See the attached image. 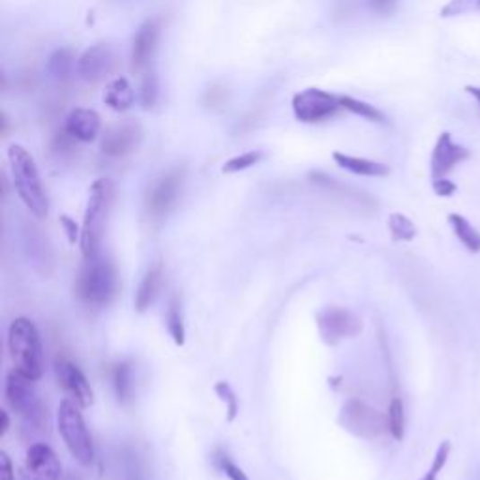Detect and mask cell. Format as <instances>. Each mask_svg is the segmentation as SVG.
<instances>
[{
	"label": "cell",
	"instance_id": "28",
	"mask_svg": "<svg viewBox=\"0 0 480 480\" xmlns=\"http://www.w3.org/2000/svg\"><path fill=\"white\" fill-rule=\"evenodd\" d=\"M265 158V154L261 151H249V153H244V154H239V156H233L231 160H227L222 167V171L225 175H233V173H240V171H246L249 170V167L257 165L261 160Z\"/></svg>",
	"mask_w": 480,
	"mask_h": 480
},
{
	"label": "cell",
	"instance_id": "20",
	"mask_svg": "<svg viewBox=\"0 0 480 480\" xmlns=\"http://www.w3.org/2000/svg\"><path fill=\"white\" fill-rule=\"evenodd\" d=\"M163 284V270L160 265L153 266L147 275L143 276L139 287H137V293H135V310L137 311H144L149 310L151 304L156 301L158 293H160V287Z\"/></svg>",
	"mask_w": 480,
	"mask_h": 480
},
{
	"label": "cell",
	"instance_id": "18",
	"mask_svg": "<svg viewBox=\"0 0 480 480\" xmlns=\"http://www.w3.org/2000/svg\"><path fill=\"white\" fill-rule=\"evenodd\" d=\"M332 158L342 167V170H345L353 175H359V177H387L390 173L388 165H385L381 161L368 160V158L351 156L345 153H334Z\"/></svg>",
	"mask_w": 480,
	"mask_h": 480
},
{
	"label": "cell",
	"instance_id": "27",
	"mask_svg": "<svg viewBox=\"0 0 480 480\" xmlns=\"http://www.w3.org/2000/svg\"><path fill=\"white\" fill-rule=\"evenodd\" d=\"M387 424L388 432L396 441H402L406 435V411L402 398H392L387 413Z\"/></svg>",
	"mask_w": 480,
	"mask_h": 480
},
{
	"label": "cell",
	"instance_id": "11",
	"mask_svg": "<svg viewBox=\"0 0 480 480\" xmlns=\"http://www.w3.org/2000/svg\"><path fill=\"white\" fill-rule=\"evenodd\" d=\"M55 375L58 387L65 390L66 398L81 409H87L94 402V390L77 364L68 359L55 361Z\"/></svg>",
	"mask_w": 480,
	"mask_h": 480
},
{
	"label": "cell",
	"instance_id": "16",
	"mask_svg": "<svg viewBox=\"0 0 480 480\" xmlns=\"http://www.w3.org/2000/svg\"><path fill=\"white\" fill-rule=\"evenodd\" d=\"M160 38V23L156 19H147L139 25L132 41V70L144 72L151 66Z\"/></svg>",
	"mask_w": 480,
	"mask_h": 480
},
{
	"label": "cell",
	"instance_id": "1",
	"mask_svg": "<svg viewBox=\"0 0 480 480\" xmlns=\"http://www.w3.org/2000/svg\"><path fill=\"white\" fill-rule=\"evenodd\" d=\"M8 163L19 199L36 218H46L49 213V199L32 154L23 144L13 143L8 149Z\"/></svg>",
	"mask_w": 480,
	"mask_h": 480
},
{
	"label": "cell",
	"instance_id": "9",
	"mask_svg": "<svg viewBox=\"0 0 480 480\" xmlns=\"http://www.w3.org/2000/svg\"><path fill=\"white\" fill-rule=\"evenodd\" d=\"M318 328L325 344L336 345L347 338L359 336L362 321L345 308H327L318 314Z\"/></svg>",
	"mask_w": 480,
	"mask_h": 480
},
{
	"label": "cell",
	"instance_id": "10",
	"mask_svg": "<svg viewBox=\"0 0 480 480\" xmlns=\"http://www.w3.org/2000/svg\"><path fill=\"white\" fill-rule=\"evenodd\" d=\"M184 186V170H171L163 173L151 188L144 206L153 218H163L177 205Z\"/></svg>",
	"mask_w": 480,
	"mask_h": 480
},
{
	"label": "cell",
	"instance_id": "15",
	"mask_svg": "<svg viewBox=\"0 0 480 480\" xmlns=\"http://www.w3.org/2000/svg\"><path fill=\"white\" fill-rule=\"evenodd\" d=\"M143 139V132L135 122H120L109 128L101 139L100 149L106 156L122 158L135 153Z\"/></svg>",
	"mask_w": 480,
	"mask_h": 480
},
{
	"label": "cell",
	"instance_id": "24",
	"mask_svg": "<svg viewBox=\"0 0 480 480\" xmlns=\"http://www.w3.org/2000/svg\"><path fill=\"white\" fill-rule=\"evenodd\" d=\"M340 103H342V109L357 115V117H362L370 122H378V124H383L387 120L385 113L380 111L375 106H371V103L368 101H362V100H357L353 96H340Z\"/></svg>",
	"mask_w": 480,
	"mask_h": 480
},
{
	"label": "cell",
	"instance_id": "36",
	"mask_svg": "<svg viewBox=\"0 0 480 480\" xmlns=\"http://www.w3.org/2000/svg\"><path fill=\"white\" fill-rule=\"evenodd\" d=\"M60 223H62V227H65L70 244H75L81 240V229L75 223V220H72L70 216H60Z\"/></svg>",
	"mask_w": 480,
	"mask_h": 480
},
{
	"label": "cell",
	"instance_id": "23",
	"mask_svg": "<svg viewBox=\"0 0 480 480\" xmlns=\"http://www.w3.org/2000/svg\"><path fill=\"white\" fill-rule=\"evenodd\" d=\"M75 62L70 49H57L48 60V74L55 81H66L75 72Z\"/></svg>",
	"mask_w": 480,
	"mask_h": 480
},
{
	"label": "cell",
	"instance_id": "26",
	"mask_svg": "<svg viewBox=\"0 0 480 480\" xmlns=\"http://www.w3.org/2000/svg\"><path fill=\"white\" fill-rule=\"evenodd\" d=\"M388 231L392 240L396 242H411L416 237L415 223L400 213H394L388 216Z\"/></svg>",
	"mask_w": 480,
	"mask_h": 480
},
{
	"label": "cell",
	"instance_id": "5",
	"mask_svg": "<svg viewBox=\"0 0 480 480\" xmlns=\"http://www.w3.org/2000/svg\"><path fill=\"white\" fill-rule=\"evenodd\" d=\"M79 409L81 407L72 400H62L57 409V428L74 460L83 467H91L94 464L96 450Z\"/></svg>",
	"mask_w": 480,
	"mask_h": 480
},
{
	"label": "cell",
	"instance_id": "25",
	"mask_svg": "<svg viewBox=\"0 0 480 480\" xmlns=\"http://www.w3.org/2000/svg\"><path fill=\"white\" fill-rule=\"evenodd\" d=\"M165 327L170 336L177 345H184L186 342V330H184V319H182V308L179 299H173L170 302V308H167V316H165Z\"/></svg>",
	"mask_w": 480,
	"mask_h": 480
},
{
	"label": "cell",
	"instance_id": "35",
	"mask_svg": "<svg viewBox=\"0 0 480 480\" xmlns=\"http://www.w3.org/2000/svg\"><path fill=\"white\" fill-rule=\"evenodd\" d=\"M368 6L373 13L390 15L394 13L396 6H398V0H368Z\"/></svg>",
	"mask_w": 480,
	"mask_h": 480
},
{
	"label": "cell",
	"instance_id": "34",
	"mask_svg": "<svg viewBox=\"0 0 480 480\" xmlns=\"http://www.w3.org/2000/svg\"><path fill=\"white\" fill-rule=\"evenodd\" d=\"M432 188H433L435 196H440V197H452V196L458 192V186H456L452 180H449L447 177H443V179H435V180L432 182Z\"/></svg>",
	"mask_w": 480,
	"mask_h": 480
},
{
	"label": "cell",
	"instance_id": "39",
	"mask_svg": "<svg viewBox=\"0 0 480 480\" xmlns=\"http://www.w3.org/2000/svg\"><path fill=\"white\" fill-rule=\"evenodd\" d=\"M3 413V430H0V435H6L8 430H10V416H8V411H0Z\"/></svg>",
	"mask_w": 480,
	"mask_h": 480
},
{
	"label": "cell",
	"instance_id": "37",
	"mask_svg": "<svg viewBox=\"0 0 480 480\" xmlns=\"http://www.w3.org/2000/svg\"><path fill=\"white\" fill-rule=\"evenodd\" d=\"M0 480H15L13 464L6 452H0Z\"/></svg>",
	"mask_w": 480,
	"mask_h": 480
},
{
	"label": "cell",
	"instance_id": "8",
	"mask_svg": "<svg viewBox=\"0 0 480 480\" xmlns=\"http://www.w3.org/2000/svg\"><path fill=\"white\" fill-rule=\"evenodd\" d=\"M293 115L304 124H316L336 117L342 109L340 96L321 89H306L293 96Z\"/></svg>",
	"mask_w": 480,
	"mask_h": 480
},
{
	"label": "cell",
	"instance_id": "17",
	"mask_svg": "<svg viewBox=\"0 0 480 480\" xmlns=\"http://www.w3.org/2000/svg\"><path fill=\"white\" fill-rule=\"evenodd\" d=\"M65 130L79 143H92L101 130L100 115L94 109L77 108L68 115Z\"/></svg>",
	"mask_w": 480,
	"mask_h": 480
},
{
	"label": "cell",
	"instance_id": "38",
	"mask_svg": "<svg viewBox=\"0 0 480 480\" xmlns=\"http://www.w3.org/2000/svg\"><path fill=\"white\" fill-rule=\"evenodd\" d=\"M466 92H467L469 96H473V98H475V101H476V106H478V109H480V87H475V85H467V87H466Z\"/></svg>",
	"mask_w": 480,
	"mask_h": 480
},
{
	"label": "cell",
	"instance_id": "6",
	"mask_svg": "<svg viewBox=\"0 0 480 480\" xmlns=\"http://www.w3.org/2000/svg\"><path fill=\"white\" fill-rule=\"evenodd\" d=\"M34 383L36 381L27 378V375L12 370L6 375L4 398L15 415H19L27 424L41 430L48 424V415Z\"/></svg>",
	"mask_w": 480,
	"mask_h": 480
},
{
	"label": "cell",
	"instance_id": "14",
	"mask_svg": "<svg viewBox=\"0 0 480 480\" xmlns=\"http://www.w3.org/2000/svg\"><path fill=\"white\" fill-rule=\"evenodd\" d=\"M471 153L464 147V144L456 143L449 132H443L435 141V147L432 153V161H430V171L432 179H443L447 177L456 165H460L462 161L469 160Z\"/></svg>",
	"mask_w": 480,
	"mask_h": 480
},
{
	"label": "cell",
	"instance_id": "30",
	"mask_svg": "<svg viewBox=\"0 0 480 480\" xmlns=\"http://www.w3.org/2000/svg\"><path fill=\"white\" fill-rule=\"evenodd\" d=\"M216 394H218V398L225 404L227 407V423H233L237 419V415H239V398H237V394L235 390L231 388V385L225 383V381H220L216 383L214 387Z\"/></svg>",
	"mask_w": 480,
	"mask_h": 480
},
{
	"label": "cell",
	"instance_id": "33",
	"mask_svg": "<svg viewBox=\"0 0 480 480\" xmlns=\"http://www.w3.org/2000/svg\"><path fill=\"white\" fill-rule=\"evenodd\" d=\"M218 466H220V469L225 473V476H227L229 480H249V478L246 476V473H244L235 462L229 460V458H227L225 454H220V458H218Z\"/></svg>",
	"mask_w": 480,
	"mask_h": 480
},
{
	"label": "cell",
	"instance_id": "22",
	"mask_svg": "<svg viewBox=\"0 0 480 480\" xmlns=\"http://www.w3.org/2000/svg\"><path fill=\"white\" fill-rule=\"evenodd\" d=\"M113 387L120 404L134 400V370L130 362L122 361L113 366Z\"/></svg>",
	"mask_w": 480,
	"mask_h": 480
},
{
	"label": "cell",
	"instance_id": "7",
	"mask_svg": "<svg viewBox=\"0 0 480 480\" xmlns=\"http://www.w3.org/2000/svg\"><path fill=\"white\" fill-rule=\"evenodd\" d=\"M340 424L354 433L362 437V440H375L385 430H388L387 416H383L378 409H373L362 400H347L340 413Z\"/></svg>",
	"mask_w": 480,
	"mask_h": 480
},
{
	"label": "cell",
	"instance_id": "19",
	"mask_svg": "<svg viewBox=\"0 0 480 480\" xmlns=\"http://www.w3.org/2000/svg\"><path fill=\"white\" fill-rule=\"evenodd\" d=\"M103 101L113 111H128L135 103V91L127 77L113 79L103 92Z\"/></svg>",
	"mask_w": 480,
	"mask_h": 480
},
{
	"label": "cell",
	"instance_id": "13",
	"mask_svg": "<svg viewBox=\"0 0 480 480\" xmlns=\"http://www.w3.org/2000/svg\"><path fill=\"white\" fill-rule=\"evenodd\" d=\"M62 464L55 450L46 443H34L27 449L21 480H60Z\"/></svg>",
	"mask_w": 480,
	"mask_h": 480
},
{
	"label": "cell",
	"instance_id": "3",
	"mask_svg": "<svg viewBox=\"0 0 480 480\" xmlns=\"http://www.w3.org/2000/svg\"><path fill=\"white\" fill-rule=\"evenodd\" d=\"M120 278L115 263L101 254L85 259L75 280L77 297L94 308L108 306L118 293Z\"/></svg>",
	"mask_w": 480,
	"mask_h": 480
},
{
	"label": "cell",
	"instance_id": "2",
	"mask_svg": "<svg viewBox=\"0 0 480 480\" xmlns=\"http://www.w3.org/2000/svg\"><path fill=\"white\" fill-rule=\"evenodd\" d=\"M115 201V186L108 179H98L92 182L89 190L85 218L81 227V254L85 259H91L100 254V242L106 231V223L109 220L111 208Z\"/></svg>",
	"mask_w": 480,
	"mask_h": 480
},
{
	"label": "cell",
	"instance_id": "12",
	"mask_svg": "<svg viewBox=\"0 0 480 480\" xmlns=\"http://www.w3.org/2000/svg\"><path fill=\"white\" fill-rule=\"evenodd\" d=\"M117 65V53L109 44H94L83 51L75 62V74L85 83L106 79Z\"/></svg>",
	"mask_w": 480,
	"mask_h": 480
},
{
	"label": "cell",
	"instance_id": "32",
	"mask_svg": "<svg viewBox=\"0 0 480 480\" xmlns=\"http://www.w3.org/2000/svg\"><path fill=\"white\" fill-rule=\"evenodd\" d=\"M450 450H452L450 441H443L440 447H437V452H435V456H433V462H432L428 473H426L421 480H437V476H440V473L443 471V467H445L447 462H449Z\"/></svg>",
	"mask_w": 480,
	"mask_h": 480
},
{
	"label": "cell",
	"instance_id": "29",
	"mask_svg": "<svg viewBox=\"0 0 480 480\" xmlns=\"http://www.w3.org/2000/svg\"><path fill=\"white\" fill-rule=\"evenodd\" d=\"M160 96V85H158V77L154 72H144V77L141 81V89H139V101L144 109H153L156 106Z\"/></svg>",
	"mask_w": 480,
	"mask_h": 480
},
{
	"label": "cell",
	"instance_id": "31",
	"mask_svg": "<svg viewBox=\"0 0 480 480\" xmlns=\"http://www.w3.org/2000/svg\"><path fill=\"white\" fill-rule=\"evenodd\" d=\"M480 12V0H449L441 8V17H458Z\"/></svg>",
	"mask_w": 480,
	"mask_h": 480
},
{
	"label": "cell",
	"instance_id": "4",
	"mask_svg": "<svg viewBox=\"0 0 480 480\" xmlns=\"http://www.w3.org/2000/svg\"><path fill=\"white\" fill-rule=\"evenodd\" d=\"M8 353L13 370L21 371L32 381H39L44 375L46 361L44 347L36 325L27 318H17L8 328Z\"/></svg>",
	"mask_w": 480,
	"mask_h": 480
},
{
	"label": "cell",
	"instance_id": "21",
	"mask_svg": "<svg viewBox=\"0 0 480 480\" xmlns=\"http://www.w3.org/2000/svg\"><path fill=\"white\" fill-rule=\"evenodd\" d=\"M449 223L452 227L456 239L466 246L467 252L471 254L480 252V231L475 225H471L462 214H450Z\"/></svg>",
	"mask_w": 480,
	"mask_h": 480
}]
</instances>
